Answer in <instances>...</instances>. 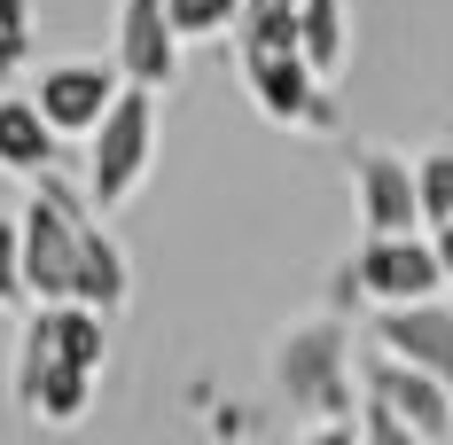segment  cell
Returning a JSON list of instances; mask_svg holds the SVG:
<instances>
[{"instance_id": "cell-1", "label": "cell", "mask_w": 453, "mask_h": 445, "mask_svg": "<svg viewBox=\"0 0 453 445\" xmlns=\"http://www.w3.org/2000/svg\"><path fill=\"white\" fill-rule=\"evenodd\" d=\"M87 211L94 203L55 173H40L32 203L16 211V273H24L32 305H71V289H79V219Z\"/></svg>"}, {"instance_id": "cell-2", "label": "cell", "mask_w": 453, "mask_h": 445, "mask_svg": "<svg viewBox=\"0 0 453 445\" xmlns=\"http://www.w3.org/2000/svg\"><path fill=\"white\" fill-rule=\"evenodd\" d=\"M273 383H281V399L320 414V422H352V336H344V320L336 312H320V320H297L281 344H273Z\"/></svg>"}, {"instance_id": "cell-3", "label": "cell", "mask_w": 453, "mask_h": 445, "mask_svg": "<svg viewBox=\"0 0 453 445\" xmlns=\"http://www.w3.org/2000/svg\"><path fill=\"white\" fill-rule=\"evenodd\" d=\"M157 165V94L149 87H118V102L102 110V126L87 134V203L118 211L134 203V188Z\"/></svg>"}, {"instance_id": "cell-4", "label": "cell", "mask_w": 453, "mask_h": 445, "mask_svg": "<svg viewBox=\"0 0 453 445\" xmlns=\"http://www.w3.org/2000/svg\"><path fill=\"white\" fill-rule=\"evenodd\" d=\"M352 273H360L367 305H422V297L446 289L430 234H367L360 250H352Z\"/></svg>"}, {"instance_id": "cell-5", "label": "cell", "mask_w": 453, "mask_h": 445, "mask_svg": "<svg viewBox=\"0 0 453 445\" xmlns=\"http://www.w3.org/2000/svg\"><path fill=\"white\" fill-rule=\"evenodd\" d=\"M242 79H250V102L266 110L273 126L336 134V94H328V79H313L297 55H242Z\"/></svg>"}, {"instance_id": "cell-6", "label": "cell", "mask_w": 453, "mask_h": 445, "mask_svg": "<svg viewBox=\"0 0 453 445\" xmlns=\"http://www.w3.org/2000/svg\"><path fill=\"white\" fill-rule=\"evenodd\" d=\"M118 71L110 63H47L40 71V87H32V110L47 118V134L55 141H71V134H94L102 126V110L118 102Z\"/></svg>"}, {"instance_id": "cell-7", "label": "cell", "mask_w": 453, "mask_h": 445, "mask_svg": "<svg viewBox=\"0 0 453 445\" xmlns=\"http://www.w3.org/2000/svg\"><path fill=\"white\" fill-rule=\"evenodd\" d=\"M375 352L399 359V367H422L453 391V305L422 297V305H375Z\"/></svg>"}, {"instance_id": "cell-8", "label": "cell", "mask_w": 453, "mask_h": 445, "mask_svg": "<svg viewBox=\"0 0 453 445\" xmlns=\"http://www.w3.org/2000/svg\"><path fill=\"white\" fill-rule=\"evenodd\" d=\"M367 399L383 406L391 422H407L422 445H438V438H453V391L438 383V375H422V367H399V359H367Z\"/></svg>"}, {"instance_id": "cell-9", "label": "cell", "mask_w": 453, "mask_h": 445, "mask_svg": "<svg viewBox=\"0 0 453 445\" xmlns=\"http://www.w3.org/2000/svg\"><path fill=\"white\" fill-rule=\"evenodd\" d=\"M126 87H173L180 79V40L165 24V0H118V63H110Z\"/></svg>"}, {"instance_id": "cell-10", "label": "cell", "mask_w": 453, "mask_h": 445, "mask_svg": "<svg viewBox=\"0 0 453 445\" xmlns=\"http://www.w3.org/2000/svg\"><path fill=\"white\" fill-rule=\"evenodd\" d=\"M352 196H360V226L367 234H422L414 219V165L391 149H360L352 141Z\"/></svg>"}, {"instance_id": "cell-11", "label": "cell", "mask_w": 453, "mask_h": 445, "mask_svg": "<svg viewBox=\"0 0 453 445\" xmlns=\"http://www.w3.org/2000/svg\"><path fill=\"white\" fill-rule=\"evenodd\" d=\"M126 289H134V273H126V250L110 242V226L94 219H79V289H71V305H87V312H110L126 305Z\"/></svg>"}, {"instance_id": "cell-12", "label": "cell", "mask_w": 453, "mask_h": 445, "mask_svg": "<svg viewBox=\"0 0 453 445\" xmlns=\"http://www.w3.org/2000/svg\"><path fill=\"white\" fill-rule=\"evenodd\" d=\"M0 173H24V180L55 173V134L32 110V94H0Z\"/></svg>"}, {"instance_id": "cell-13", "label": "cell", "mask_w": 453, "mask_h": 445, "mask_svg": "<svg viewBox=\"0 0 453 445\" xmlns=\"http://www.w3.org/2000/svg\"><path fill=\"white\" fill-rule=\"evenodd\" d=\"M352 55V8L344 0H297V63L313 79H336Z\"/></svg>"}, {"instance_id": "cell-14", "label": "cell", "mask_w": 453, "mask_h": 445, "mask_svg": "<svg viewBox=\"0 0 453 445\" xmlns=\"http://www.w3.org/2000/svg\"><path fill=\"white\" fill-rule=\"evenodd\" d=\"M47 312V344L63 367H79V375H102V359H110V320L87 305H40Z\"/></svg>"}, {"instance_id": "cell-15", "label": "cell", "mask_w": 453, "mask_h": 445, "mask_svg": "<svg viewBox=\"0 0 453 445\" xmlns=\"http://www.w3.org/2000/svg\"><path fill=\"white\" fill-rule=\"evenodd\" d=\"M87 406H94V375H79V367H63V359H55L40 383H32L24 414L47 422V430H71V422H87Z\"/></svg>"}, {"instance_id": "cell-16", "label": "cell", "mask_w": 453, "mask_h": 445, "mask_svg": "<svg viewBox=\"0 0 453 445\" xmlns=\"http://www.w3.org/2000/svg\"><path fill=\"white\" fill-rule=\"evenodd\" d=\"M414 219L422 226H446L453 219V149L414 157Z\"/></svg>"}, {"instance_id": "cell-17", "label": "cell", "mask_w": 453, "mask_h": 445, "mask_svg": "<svg viewBox=\"0 0 453 445\" xmlns=\"http://www.w3.org/2000/svg\"><path fill=\"white\" fill-rule=\"evenodd\" d=\"M234 16H242V0H165V24H173V40H219L234 32Z\"/></svg>"}, {"instance_id": "cell-18", "label": "cell", "mask_w": 453, "mask_h": 445, "mask_svg": "<svg viewBox=\"0 0 453 445\" xmlns=\"http://www.w3.org/2000/svg\"><path fill=\"white\" fill-rule=\"evenodd\" d=\"M32 40H40V24H32V0H0V87L32 63Z\"/></svg>"}, {"instance_id": "cell-19", "label": "cell", "mask_w": 453, "mask_h": 445, "mask_svg": "<svg viewBox=\"0 0 453 445\" xmlns=\"http://www.w3.org/2000/svg\"><path fill=\"white\" fill-rule=\"evenodd\" d=\"M234 40L242 55H297V16H242Z\"/></svg>"}, {"instance_id": "cell-20", "label": "cell", "mask_w": 453, "mask_h": 445, "mask_svg": "<svg viewBox=\"0 0 453 445\" xmlns=\"http://www.w3.org/2000/svg\"><path fill=\"white\" fill-rule=\"evenodd\" d=\"M24 305V273H16V219L0 211V312Z\"/></svg>"}, {"instance_id": "cell-21", "label": "cell", "mask_w": 453, "mask_h": 445, "mask_svg": "<svg viewBox=\"0 0 453 445\" xmlns=\"http://www.w3.org/2000/svg\"><path fill=\"white\" fill-rule=\"evenodd\" d=\"M360 445H422V438H414L407 422H391L375 399H360Z\"/></svg>"}, {"instance_id": "cell-22", "label": "cell", "mask_w": 453, "mask_h": 445, "mask_svg": "<svg viewBox=\"0 0 453 445\" xmlns=\"http://www.w3.org/2000/svg\"><path fill=\"white\" fill-rule=\"evenodd\" d=\"M328 305L344 312V305H367L360 297V273H352V258H344V266H336V281H328Z\"/></svg>"}, {"instance_id": "cell-23", "label": "cell", "mask_w": 453, "mask_h": 445, "mask_svg": "<svg viewBox=\"0 0 453 445\" xmlns=\"http://www.w3.org/2000/svg\"><path fill=\"white\" fill-rule=\"evenodd\" d=\"M297 445H360V422H320L313 438H297Z\"/></svg>"}, {"instance_id": "cell-24", "label": "cell", "mask_w": 453, "mask_h": 445, "mask_svg": "<svg viewBox=\"0 0 453 445\" xmlns=\"http://www.w3.org/2000/svg\"><path fill=\"white\" fill-rule=\"evenodd\" d=\"M430 250H438V273H446V289H453V219L430 226Z\"/></svg>"}, {"instance_id": "cell-25", "label": "cell", "mask_w": 453, "mask_h": 445, "mask_svg": "<svg viewBox=\"0 0 453 445\" xmlns=\"http://www.w3.org/2000/svg\"><path fill=\"white\" fill-rule=\"evenodd\" d=\"M242 16H297V0H242ZM234 16V24H242Z\"/></svg>"}]
</instances>
